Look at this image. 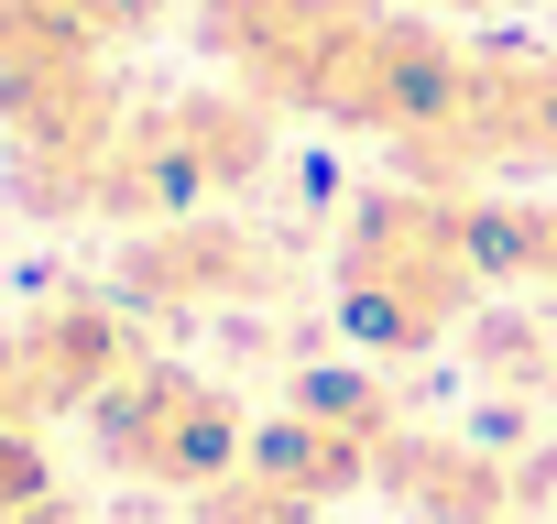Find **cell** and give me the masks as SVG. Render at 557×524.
I'll use <instances>...</instances> for the list:
<instances>
[{
    "mask_svg": "<svg viewBox=\"0 0 557 524\" xmlns=\"http://www.w3.org/2000/svg\"><path fill=\"white\" fill-rule=\"evenodd\" d=\"M186 45L273 121L383 142L405 186H557V45L448 23L426 0H186Z\"/></svg>",
    "mask_w": 557,
    "mask_h": 524,
    "instance_id": "6da1fadb",
    "label": "cell"
},
{
    "mask_svg": "<svg viewBox=\"0 0 557 524\" xmlns=\"http://www.w3.org/2000/svg\"><path fill=\"white\" fill-rule=\"evenodd\" d=\"M503 285L492 262V208L481 197H437V186H361L339 208V240H329V317L350 350L372 361H426L448 350Z\"/></svg>",
    "mask_w": 557,
    "mask_h": 524,
    "instance_id": "7a4b0ae2",
    "label": "cell"
},
{
    "mask_svg": "<svg viewBox=\"0 0 557 524\" xmlns=\"http://www.w3.org/2000/svg\"><path fill=\"white\" fill-rule=\"evenodd\" d=\"M273 121L262 99H240L230 77H164L132 88L66 229H175V219H219L230 197H251L273 175Z\"/></svg>",
    "mask_w": 557,
    "mask_h": 524,
    "instance_id": "3957f363",
    "label": "cell"
},
{
    "mask_svg": "<svg viewBox=\"0 0 557 524\" xmlns=\"http://www.w3.org/2000/svg\"><path fill=\"white\" fill-rule=\"evenodd\" d=\"M88 459L110 470V481H132V491H219L240 459H251V404L219 383V372H197V361H175V350H143L88 415Z\"/></svg>",
    "mask_w": 557,
    "mask_h": 524,
    "instance_id": "277c9868",
    "label": "cell"
},
{
    "mask_svg": "<svg viewBox=\"0 0 557 524\" xmlns=\"http://www.w3.org/2000/svg\"><path fill=\"white\" fill-rule=\"evenodd\" d=\"M394 437H405V404H394L372 372H307L285 404L251 426V470L329 513V502H350V491L383 481Z\"/></svg>",
    "mask_w": 557,
    "mask_h": 524,
    "instance_id": "5b68a950",
    "label": "cell"
},
{
    "mask_svg": "<svg viewBox=\"0 0 557 524\" xmlns=\"http://www.w3.org/2000/svg\"><path fill=\"white\" fill-rule=\"evenodd\" d=\"M143 361V317L121 296H45L0 328V426H66Z\"/></svg>",
    "mask_w": 557,
    "mask_h": 524,
    "instance_id": "8992f818",
    "label": "cell"
},
{
    "mask_svg": "<svg viewBox=\"0 0 557 524\" xmlns=\"http://www.w3.org/2000/svg\"><path fill=\"white\" fill-rule=\"evenodd\" d=\"M285 285V251L240 219H175V229H132L121 262H110V296L143 317V328H175V317H230L251 296Z\"/></svg>",
    "mask_w": 557,
    "mask_h": 524,
    "instance_id": "52a82bcc",
    "label": "cell"
},
{
    "mask_svg": "<svg viewBox=\"0 0 557 524\" xmlns=\"http://www.w3.org/2000/svg\"><path fill=\"white\" fill-rule=\"evenodd\" d=\"M372 491H394L405 513H426V524H503L513 513V470L503 459H481L470 437H394V459H383V481Z\"/></svg>",
    "mask_w": 557,
    "mask_h": 524,
    "instance_id": "ba28073f",
    "label": "cell"
},
{
    "mask_svg": "<svg viewBox=\"0 0 557 524\" xmlns=\"http://www.w3.org/2000/svg\"><path fill=\"white\" fill-rule=\"evenodd\" d=\"M481 208H492V262H503V285H546V296H557V186L481 197Z\"/></svg>",
    "mask_w": 557,
    "mask_h": 524,
    "instance_id": "9c48e42d",
    "label": "cell"
},
{
    "mask_svg": "<svg viewBox=\"0 0 557 524\" xmlns=\"http://www.w3.org/2000/svg\"><path fill=\"white\" fill-rule=\"evenodd\" d=\"M55 12H66L99 55H132L143 34H164V12H175V0H55Z\"/></svg>",
    "mask_w": 557,
    "mask_h": 524,
    "instance_id": "30bf717a",
    "label": "cell"
},
{
    "mask_svg": "<svg viewBox=\"0 0 557 524\" xmlns=\"http://www.w3.org/2000/svg\"><path fill=\"white\" fill-rule=\"evenodd\" d=\"M0 524H88V502L55 481V491H23V502H0Z\"/></svg>",
    "mask_w": 557,
    "mask_h": 524,
    "instance_id": "8fae6325",
    "label": "cell"
},
{
    "mask_svg": "<svg viewBox=\"0 0 557 524\" xmlns=\"http://www.w3.org/2000/svg\"><path fill=\"white\" fill-rule=\"evenodd\" d=\"M426 12H448V23H492L503 0H426Z\"/></svg>",
    "mask_w": 557,
    "mask_h": 524,
    "instance_id": "7c38bea8",
    "label": "cell"
},
{
    "mask_svg": "<svg viewBox=\"0 0 557 524\" xmlns=\"http://www.w3.org/2000/svg\"><path fill=\"white\" fill-rule=\"evenodd\" d=\"M546 12H557V0H546Z\"/></svg>",
    "mask_w": 557,
    "mask_h": 524,
    "instance_id": "4fadbf2b",
    "label": "cell"
}]
</instances>
